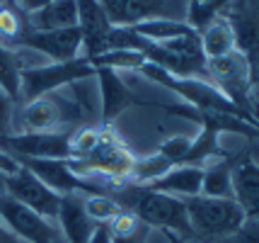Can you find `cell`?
I'll return each mask as SVG.
<instances>
[{
  "label": "cell",
  "instance_id": "14",
  "mask_svg": "<svg viewBox=\"0 0 259 243\" xmlns=\"http://www.w3.org/2000/svg\"><path fill=\"white\" fill-rule=\"evenodd\" d=\"M201 183H203V168L201 165H175L169 168L167 173L153 180L150 183V190H158V192H167V195H175V197H196L201 195Z\"/></svg>",
  "mask_w": 259,
  "mask_h": 243
},
{
  "label": "cell",
  "instance_id": "11",
  "mask_svg": "<svg viewBox=\"0 0 259 243\" xmlns=\"http://www.w3.org/2000/svg\"><path fill=\"white\" fill-rule=\"evenodd\" d=\"M56 224L66 243H90L97 224L90 219L85 209V195H66L61 197Z\"/></svg>",
  "mask_w": 259,
  "mask_h": 243
},
{
  "label": "cell",
  "instance_id": "29",
  "mask_svg": "<svg viewBox=\"0 0 259 243\" xmlns=\"http://www.w3.org/2000/svg\"><path fill=\"white\" fill-rule=\"evenodd\" d=\"M0 3H8V0H0Z\"/></svg>",
  "mask_w": 259,
  "mask_h": 243
},
{
  "label": "cell",
  "instance_id": "8",
  "mask_svg": "<svg viewBox=\"0 0 259 243\" xmlns=\"http://www.w3.org/2000/svg\"><path fill=\"white\" fill-rule=\"evenodd\" d=\"M3 185H5V195L12 197L15 202L29 207L32 212L41 214L46 219L56 221L58 207H61V195H56L54 190H49L32 170H27L24 165H20L17 173L3 178Z\"/></svg>",
  "mask_w": 259,
  "mask_h": 243
},
{
  "label": "cell",
  "instance_id": "27",
  "mask_svg": "<svg viewBox=\"0 0 259 243\" xmlns=\"http://www.w3.org/2000/svg\"><path fill=\"white\" fill-rule=\"evenodd\" d=\"M90 243H112V233L107 229V224H97V229L92 233Z\"/></svg>",
  "mask_w": 259,
  "mask_h": 243
},
{
  "label": "cell",
  "instance_id": "13",
  "mask_svg": "<svg viewBox=\"0 0 259 243\" xmlns=\"http://www.w3.org/2000/svg\"><path fill=\"white\" fill-rule=\"evenodd\" d=\"M24 27L36 32H54V29H73L80 27V5L78 0H54L39 10L24 15Z\"/></svg>",
  "mask_w": 259,
  "mask_h": 243
},
{
  "label": "cell",
  "instance_id": "10",
  "mask_svg": "<svg viewBox=\"0 0 259 243\" xmlns=\"http://www.w3.org/2000/svg\"><path fill=\"white\" fill-rule=\"evenodd\" d=\"M95 78H97V90H100V119H102V124H109V127H112L114 119L121 115L126 107L146 105L143 100H138L134 95V90L126 85L124 76H121L119 71L107 68V66H97Z\"/></svg>",
  "mask_w": 259,
  "mask_h": 243
},
{
  "label": "cell",
  "instance_id": "7",
  "mask_svg": "<svg viewBox=\"0 0 259 243\" xmlns=\"http://www.w3.org/2000/svg\"><path fill=\"white\" fill-rule=\"evenodd\" d=\"M8 47H24L36 51L49 63H63L82 56V29H54V32H36L24 27L17 39H12Z\"/></svg>",
  "mask_w": 259,
  "mask_h": 243
},
{
  "label": "cell",
  "instance_id": "28",
  "mask_svg": "<svg viewBox=\"0 0 259 243\" xmlns=\"http://www.w3.org/2000/svg\"><path fill=\"white\" fill-rule=\"evenodd\" d=\"M0 243H22V241H20V238H15V236L3 226V221H0Z\"/></svg>",
  "mask_w": 259,
  "mask_h": 243
},
{
  "label": "cell",
  "instance_id": "21",
  "mask_svg": "<svg viewBox=\"0 0 259 243\" xmlns=\"http://www.w3.org/2000/svg\"><path fill=\"white\" fill-rule=\"evenodd\" d=\"M192 141H194V136L177 134V136H169V139L162 141L155 153H160L169 165H182L184 158H187V153H189V149H192Z\"/></svg>",
  "mask_w": 259,
  "mask_h": 243
},
{
  "label": "cell",
  "instance_id": "26",
  "mask_svg": "<svg viewBox=\"0 0 259 243\" xmlns=\"http://www.w3.org/2000/svg\"><path fill=\"white\" fill-rule=\"evenodd\" d=\"M17 3V8L24 12V15H29V12L39 10V8H44L49 3H54V0H15Z\"/></svg>",
  "mask_w": 259,
  "mask_h": 243
},
{
  "label": "cell",
  "instance_id": "20",
  "mask_svg": "<svg viewBox=\"0 0 259 243\" xmlns=\"http://www.w3.org/2000/svg\"><path fill=\"white\" fill-rule=\"evenodd\" d=\"M85 209L95 224H109L121 212V207L109 195H85Z\"/></svg>",
  "mask_w": 259,
  "mask_h": 243
},
{
  "label": "cell",
  "instance_id": "6",
  "mask_svg": "<svg viewBox=\"0 0 259 243\" xmlns=\"http://www.w3.org/2000/svg\"><path fill=\"white\" fill-rule=\"evenodd\" d=\"M70 129L58 131H20L0 141V149L8 151L17 161L22 158H49L68 161L70 158Z\"/></svg>",
  "mask_w": 259,
  "mask_h": 243
},
{
  "label": "cell",
  "instance_id": "16",
  "mask_svg": "<svg viewBox=\"0 0 259 243\" xmlns=\"http://www.w3.org/2000/svg\"><path fill=\"white\" fill-rule=\"evenodd\" d=\"M199 42H201V51H203V56H206V61L226 56V54H230L235 49V34H233L230 24L221 15L213 17L199 32Z\"/></svg>",
  "mask_w": 259,
  "mask_h": 243
},
{
  "label": "cell",
  "instance_id": "15",
  "mask_svg": "<svg viewBox=\"0 0 259 243\" xmlns=\"http://www.w3.org/2000/svg\"><path fill=\"white\" fill-rule=\"evenodd\" d=\"M233 161H235V158L223 156V158L208 161L203 165L201 195L233 199Z\"/></svg>",
  "mask_w": 259,
  "mask_h": 243
},
{
  "label": "cell",
  "instance_id": "22",
  "mask_svg": "<svg viewBox=\"0 0 259 243\" xmlns=\"http://www.w3.org/2000/svg\"><path fill=\"white\" fill-rule=\"evenodd\" d=\"M15 112H17V105L0 88V141L15 134Z\"/></svg>",
  "mask_w": 259,
  "mask_h": 243
},
{
  "label": "cell",
  "instance_id": "1",
  "mask_svg": "<svg viewBox=\"0 0 259 243\" xmlns=\"http://www.w3.org/2000/svg\"><path fill=\"white\" fill-rule=\"evenodd\" d=\"M184 204H187V217L194 233L192 241L221 243L245 221V212L240 209L235 199L196 195L187 197Z\"/></svg>",
  "mask_w": 259,
  "mask_h": 243
},
{
  "label": "cell",
  "instance_id": "19",
  "mask_svg": "<svg viewBox=\"0 0 259 243\" xmlns=\"http://www.w3.org/2000/svg\"><path fill=\"white\" fill-rule=\"evenodd\" d=\"M92 66H107V68H114V71H141V66L146 63V56L138 54V51H128V49H112V51H104L100 56L90 58Z\"/></svg>",
  "mask_w": 259,
  "mask_h": 243
},
{
  "label": "cell",
  "instance_id": "17",
  "mask_svg": "<svg viewBox=\"0 0 259 243\" xmlns=\"http://www.w3.org/2000/svg\"><path fill=\"white\" fill-rule=\"evenodd\" d=\"M134 32L141 37H146L153 44H162L177 37L192 34L196 32L189 22H180V20H165V17H155V20H143V22L134 24Z\"/></svg>",
  "mask_w": 259,
  "mask_h": 243
},
{
  "label": "cell",
  "instance_id": "24",
  "mask_svg": "<svg viewBox=\"0 0 259 243\" xmlns=\"http://www.w3.org/2000/svg\"><path fill=\"white\" fill-rule=\"evenodd\" d=\"M148 238H150V226L143 224L128 236H112V243H148Z\"/></svg>",
  "mask_w": 259,
  "mask_h": 243
},
{
  "label": "cell",
  "instance_id": "3",
  "mask_svg": "<svg viewBox=\"0 0 259 243\" xmlns=\"http://www.w3.org/2000/svg\"><path fill=\"white\" fill-rule=\"evenodd\" d=\"M112 27H134L143 20H180L189 17V0H97Z\"/></svg>",
  "mask_w": 259,
  "mask_h": 243
},
{
  "label": "cell",
  "instance_id": "23",
  "mask_svg": "<svg viewBox=\"0 0 259 243\" xmlns=\"http://www.w3.org/2000/svg\"><path fill=\"white\" fill-rule=\"evenodd\" d=\"M221 243H259V221L245 217V221Z\"/></svg>",
  "mask_w": 259,
  "mask_h": 243
},
{
  "label": "cell",
  "instance_id": "4",
  "mask_svg": "<svg viewBox=\"0 0 259 243\" xmlns=\"http://www.w3.org/2000/svg\"><path fill=\"white\" fill-rule=\"evenodd\" d=\"M0 221L22 243H66L56 221L36 214L8 195H0Z\"/></svg>",
  "mask_w": 259,
  "mask_h": 243
},
{
  "label": "cell",
  "instance_id": "9",
  "mask_svg": "<svg viewBox=\"0 0 259 243\" xmlns=\"http://www.w3.org/2000/svg\"><path fill=\"white\" fill-rule=\"evenodd\" d=\"M20 165H24L27 170H32L49 190H54L56 195H107L104 187L97 183H90L85 178L70 170L68 161H49V158H22Z\"/></svg>",
  "mask_w": 259,
  "mask_h": 243
},
{
  "label": "cell",
  "instance_id": "5",
  "mask_svg": "<svg viewBox=\"0 0 259 243\" xmlns=\"http://www.w3.org/2000/svg\"><path fill=\"white\" fill-rule=\"evenodd\" d=\"M235 34V49L249 61L252 81H259V0H226L218 12Z\"/></svg>",
  "mask_w": 259,
  "mask_h": 243
},
{
  "label": "cell",
  "instance_id": "18",
  "mask_svg": "<svg viewBox=\"0 0 259 243\" xmlns=\"http://www.w3.org/2000/svg\"><path fill=\"white\" fill-rule=\"evenodd\" d=\"M20 61H17V51L12 47L0 44V88L8 93L12 102L20 107Z\"/></svg>",
  "mask_w": 259,
  "mask_h": 243
},
{
  "label": "cell",
  "instance_id": "12",
  "mask_svg": "<svg viewBox=\"0 0 259 243\" xmlns=\"http://www.w3.org/2000/svg\"><path fill=\"white\" fill-rule=\"evenodd\" d=\"M233 199L245 217L259 221V163L249 156L233 161Z\"/></svg>",
  "mask_w": 259,
  "mask_h": 243
},
{
  "label": "cell",
  "instance_id": "25",
  "mask_svg": "<svg viewBox=\"0 0 259 243\" xmlns=\"http://www.w3.org/2000/svg\"><path fill=\"white\" fill-rule=\"evenodd\" d=\"M20 170V161L15 158V156H10L8 151L0 149V175L5 178V175H12Z\"/></svg>",
  "mask_w": 259,
  "mask_h": 243
},
{
  "label": "cell",
  "instance_id": "2",
  "mask_svg": "<svg viewBox=\"0 0 259 243\" xmlns=\"http://www.w3.org/2000/svg\"><path fill=\"white\" fill-rule=\"evenodd\" d=\"M95 66L90 58L78 56L73 61H63V63H46L39 68H29L20 73V105L32 102L36 97L58 93L68 88L70 83L85 81V78H95Z\"/></svg>",
  "mask_w": 259,
  "mask_h": 243
}]
</instances>
